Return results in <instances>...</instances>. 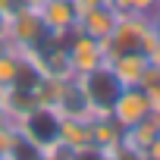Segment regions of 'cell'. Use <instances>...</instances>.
Wrapping results in <instances>:
<instances>
[{
  "mask_svg": "<svg viewBox=\"0 0 160 160\" xmlns=\"http://www.w3.org/2000/svg\"><path fill=\"white\" fill-rule=\"evenodd\" d=\"M78 85H82V91H85V98H88V104H91L94 116H107V113L113 110V104H116L119 91H122L119 78L110 72V66H107V63H104V66H98V69H91L88 75H78Z\"/></svg>",
  "mask_w": 160,
  "mask_h": 160,
  "instance_id": "cell-1",
  "label": "cell"
},
{
  "mask_svg": "<svg viewBox=\"0 0 160 160\" xmlns=\"http://www.w3.org/2000/svg\"><path fill=\"white\" fill-rule=\"evenodd\" d=\"M60 126H63L60 110H57V107H47V104L32 107V110L16 122V129H19L25 138H32L41 151H47V148H53V144L60 141Z\"/></svg>",
  "mask_w": 160,
  "mask_h": 160,
  "instance_id": "cell-2",
  "label": "cell"
},
{
  "mask_svg": "<svg viewBox=\"0 0 160 160\" xmlns=\"http://www.w3.org/2000/svg\"><path fill=\"white\" fill-rule=\"evenodd\" d=\"M47 38H50V32H47V25L41 22L38 7H22L19 13L10 16V35H7V44L22 47V50H38Z\"/></svg>",
  "mask_w": 160,
  "mask_h": 160,
  "instance_id": "cell-3",
  "label": "cell"
},
{
  "mask_svg": "<svg viewBox=\"0 0 160 160\" xmlns=\"http://www.w3.org/2000/svg\"><path fill=\"white\" fill-rule=\"evenodd\" d=\"M66 53H69V66H72L75 78L78 75H88L91 69H98V66L107 63L104 44L94 41V38H88V35H82V32H72L66 38Z\"/></svg>",
  "mask_w": 160,
  "mask_h": 160,
  "instance_id": "cell-4",
  "label": "cell"
},
{
  "mask_svg": "<svg viewBox=\"0 0 160 160\" xmlns=\"http://www.w3.org/2000/svg\"><path fill=\"white\" fill-rule=\"evenodd\" d=\"M151 107H154V98H151L144 88H138V85H122V91H119V98H116L110 116H113L122 129H129V126L148 119V116H151Z\"/></svg>",
  "mask_w": 160,
  "mask_h": 160,
  "instance_id": "cell-5",
  "label": "cell"
},
{
  "mask_svg": "<svg viewBox=\"0 0 160 160\" xmlns=\"http://www.w3.org/2000/svg\"><path fill=\"white\" fill-rule=\"evenodd\" d=\"M38 16L47 25V32L53 38H69L78 25V13L72 0H41L38 3Z\"/></svg>",
  "mask_w": 160,
  "mask_h": 160,
  "instance_id": "cell-6",
  "label": "cell"
},
{
  "mask_svg": "<svg viewBox=\"0 0 160 160\" xmlns=\"http://www.w3.org/2000/svg\"><path fill=\"white\" fill-rule=\"evenodd\" d=\"M116 19H119V13H116L110 3H98V7H91L88 13L78 16L75 32H82V35H88V38H94V41L104 44V41L110 38V32L116 28Z\"/></svg>",
  "mask_w": 160,
  "mask_h": 160,
  "instance_id": "cell-7",
  "label": "cell"
},
{
  "mask_svg": "<svg viewBox=\"0 0 160 160\" xmlns=\"http://www.w3.org/2000/svg\"><path fill=\"white\" fill-rule=\"evenodd\" d=\"M53 107L60 110L63 119H91V116H94V110H91V104H88L82 85H78V78H69V82H63L60 98H57Z\"/></svg>",
  "mask_w": 160,
  "mask_h": 160,
  "instance_id": "cell-8",
  "label": "cell"
},
{
  "mask_svg": "<svg viewBox=\"0 0 160 160\" xmlns=\"http://www.w3.org/2000/svg\"><path fill=\"white\" fill-rule=\"evenodd\" d=\"M148 63H151V57L148 53H138V50L119 53V57H110L107 60L110 72L119 78V85H138L141 82V72L148 69Z\"/></svg>",
  "mask_w": 160,
  "mask_h": 160,
  "instance_id": "cell-9",
  "label": "cell"
},
{
  "mask_svg": "<svg viewBox=\"0 0 160 160\" xmlns=\"http://www.w3.org/2000/svg\"><path fill=\"white\" fill-rule=\"evenodd\" d=\"M94 119V116H91ZM91 119H63V126H60V141L66 144V148H72V151H85V148H91L94 141H91Z\"/></svg>",
  "mask_w": 160,
  "mask_h": 160,
  "instance_id": "cell-10",
  "label": "cell"
},
{
  "mask_svg": "<svg viewBox=\"0 0 160 160\" xmlns=\"http://www.w3.org/2000/svg\"><path fill=\"white\" fill-rule=\"evenodd\" d=\"M91 141H94V148L110 151V148L122 144V126H119L110 113H107V116H94V119H91Z\"/></svg>",
  "mask_w": 160,
  "mask_h": 160,
  "instance_id": "cell-11",
  "label": "cell"
},
{
  "mask_svg": "<svg viewBox=\"0 0 160 160\" xmlns=\"http://www.w3.org/2000/svg\"><path fill=\"white\" fill-rule=\"evenodd\" d=\"M41 157H44V151H41L32 138H25L22 132H16V138H13L10 151L3 154V160H41Z\"/></svg>",
  "mask_w": 160,
  "mask_h": 160,
  "instance_id": "cell-12",
  "label": "cell"
},
{
  "mask_svg": "<svg viewBox=\"0 0 160 160\" xmlns=\"http://www.w3.org/2000/svg\"><path fill=\"white\" fill-rule=\"evenodd\" d=\"M138 88H144L151 98H160V60H151V63H148V69L141 72Z\"/></svg>",
  "mask_w": 160,
  "mask_h": 160,
  "instance_id": "cell-13",
  "label": "cell"
},
{
  "mask_svg": "<svg viewBox=\"0 0 160 160\" xmlns=\"http://www.w3.org/2000/svg\"><path fill=\"white\" fill-rule=\"evenodd\" d=\"M144 160H160V135L148 144V151H144Z\"/></svg>",
  "mask_w": 160,
  "mask_h": 160,
  "instance_id": "cell-14",
  "label": "cell"
},
{
  "mask_svg": "<svg viewBox=\"0 0 160 160\" xmlns=\"http://www.w3.org/2000/svg\"><path fill=\"white\" fill-rule=\"evenodd\" d=\"M7 35H10V16H7L3 7H0V41H7Z\"/></svg>",
  "mask_w": 160,
  "mask_h": 160,
  "instance_id": "cell-15",
  "label": "cell"
},
{
  "mask_svg": "<svg viewBox=\"0 0 160 160\" xmlns=\"http://www.w3.org/2000/svg\"><path fill=\"white\" fill-rule=\"evenodd\" d=\"M154 28H157V38H160V10L154 13Z\"/></svg>",
  "mask_w": 160,
  "mask_h": 160,
  "instance_id": "cell-16",
  "label": "cell"
},
{
  "mask_svg": "<svg viewBox=\"0 0 160 160\" xmlns=\"http://www.w3.org/2000/svg\"><path fill=\"white\" fill-rule=\"evenodd\" d=\"M0 119H7V113H3V88H0Z\"/></svg>",
  "mask_w": 160,
  "mask_h": 160,
  "instance_id": "cell-17",
  "label": "cell"
},
{
  "mask_svg": "<svg viewBox=\"0 0 160 160\" xmlns=\"http://www.w3.org/2000/svg\"><path fill=\"white\" fill-rule=\"evenodd\" d=\"M41 160H57V157H50V154H44V157H41Z\"/></svg>",
  "mask_w": 160,
  "mask_h": 160,
  "instance_id": "cell-18",
  "label": "cell"
}]
</instances>
